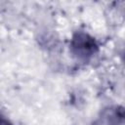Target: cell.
Wrapping results in <instances>:
<instances>
[{
  "instance_id": "obj_1",
  "label": "cell",
  "mask_w": 125,
  "mask_h": 125,
  "mask_svg": "<svg viewBox=\"0 0 125 125\" xmlns=\"http://www.w3.org/2000/svg\"><path fill=\"white\" fill-rule=\"evenodd\" d=\"M70 52L79 60H88L99 52L96 39L84 31L75 32L70 39Z\"/></svg>"
},
{
  "instance_id": "obj_2",
  "label": "cell",
  "mask_w": 125,
  "mask_h": 125,
  "mask_svg": "<svg viewBox=\"0 0 125 125\" xmlns=\"http://www.w3.org/2000/svg\"><path fill=\"white\" fill-rule=\"evenodd\" d=\"M92 125H124V109L121 105L104 108Z\"/></svg>"
},
{
  "instance_id": "obj_3",
  "label": "cell",
  "mask_w": 125,
  "mask_h": 125,
  "mask_svg": "<svg viewBox=\"0 0 125 125\" xmlns=\"http://www.w3.org/2000/svg\"><path fill=\"white\" fill-rule=\"evenodd\" d=\"M0 125H12V123L8 119H6L2 115H0Z\"/></svg>"
}]
</instances>
